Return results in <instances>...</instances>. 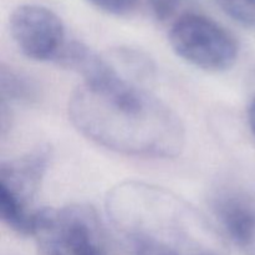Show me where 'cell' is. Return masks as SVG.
I'll use <instances>...</instances> for the list:
<instances>
[{
    "label": "cell",
    "instance_id": "obj_1",
    "mask_svg": "<svg viewBox=\"0 0 255 255\" xmlns=\"http://www.w3.org/2000/svg\"><path fill=\"white\" fill-rule=\"evenodd\" d=\"M69 117L85 137L126 156L174 158L186 144L178 115L117 70L79 85L70 96Z\"/></svg>",
    "mask_w": 255,
    "mask_h": 255
},
{
    "label": "cell",
    "instance_id": "obj_2",
    "mask_svg": "<svg viewBox=\"0 0 255 255\" xmlns=\"http://www.w3.org/2000/svg\"><path fill=\"white\" fill-rule=\"evenodd\" d=\"M106 209L132 255H179L182 243L216 236L211 222L196 207L146 182L117 184L109 192Z\"/></svg>",
    "mask_w": 255,
    "mask_h": 255
},
{
    "label": "cell",
    "instance_id": "obj_3",
    "mask_svg": "<svg viewBox=\"0 0 255 255\" xmlns=\"http://www.w3.org/2000/svg\"><path fill=\"white\" fill-rule=\"evenodd\" d=\"M31 236L44 255H106L99 217L84 204L37 209Z\"/></svg>",
    "mask_w": 255,
    "mask_h": 255
},
{
    "label": "cell",
    "instance_id": "obj_4",
    "mask_svg": "<svg viewBox=\"0 0 255 255\" xmlns=\"http://www.w3.org/2000/svg\"><path fill=\"white\" fill-rule=\"evenodd\" d=\"M168 39L181 59L204 71H227L238 59L236 37L206 15L186 14L177 19Z\"/></svg>",
    "mask_w": 255,
    "mask_h": 255
},
{
    "label": "cell",
    "instance_id": "obj_5",
    "mask_svg": "<svg viewBox=\"0 0 255 255\" xmlns=\"http://www.w3.org/2000/svg\"><path fill=\"white\" fill-rule=\"evenodd\" d=\"M49 164V151L36 149L0 166V217L20 236H31L36 211L31 206Z\"/></svg>",
    "mask_w": 255,
    "mask_h": 255
},
{
    "label": "cell",
    "instance_id": "obj_6",
    "mask_svg": "<svg viewBox=\"0 0 255 255\" xmlns=\"http://www.w3.org/2000/svg\"><path fill=\"white\" fill-rule=\"evenodd\" d=\"M9 29L20 52L34 61L56 60L66 44L61 17L42 5L17 6L10 15Z\"/></svg>",
    "mask_w": 255,
    "mask_h": 255
},
{
    "label": "cell",
    "instance_id": "obj_7",
    "mask_svg": "<svg viewBox=\"0 0 255 255\" xmlns=\"http://www.w3.org/2000/svg\"><path fill=\"white\" fill-rule=\"evenodd\" d=\"M216 213L234 243L247 255H255V196L231 192L221 199Z\"/></svg>",
    "mask_w": 255,
    "mask_h": 255
},
{
    "label": "cell",
    "instance_id": "obj_8",
    "mask_svg": "<svg viewBox=\"0 0 255 255\" xmlns=\"http://www.w3.org/2000/svg\"><path fill=\"white\" fill-rule=\"evenodd\" d=\"M109 61L127 81L141 86L154 77L153 61L148 55L132 47H117L111 50Z\"/></svg>",
    "mask_w": 255,
    "mask_h": 255
},
{
    "label": "cell",
    "instance_id": "obj_9",
    "mask_svg": "<svg viewBox=\"0 0 255 255\" xmlns=\"http://www.w3.org/2000/svg\"><path fill=\"white\" fill-rule=\"evenodd\" d=\"M2 100L11 101H31L36 96V87L27 76L12 70L11 67L1 66L0 72Z\"/></svg>",
    "mask_w": 255,
    "mask_h": 255
},
{
    "label": "cell",
    "instance_id": "obj_10",
    "mask_svg": "<svg viewBox=\"0 0 255 255\" xmlns=\"http://www.w3.org/2000/svg\"><path fill=\"white\" fill-rule=\"evenodd\" d=\"M219 9L244 26H255V0H214Z\"/></svg>",
    "mask_w": 255,
    "mask_h": 255
},
{
    "label": "cell",
    "instance_id": "obj_11",
    "mask_svg": "<svg viewBox=\"0 0 255 255\" xmlns=\"http://www.w3.org/2000/svg\"><path fill=\"white\" fill-rule=\"evenodd\" d=\"M101 11L114 16H128L139 5V0H87Z\"/></svg>",
    "mask_w": 255,
    "mask_h": 255
},
{
    "label": "cell",
    "instance_id": "obj_12",
    "mask_svg": "<svg viewBox=\"0 0 255 255\" xmlns=\"http://www.w3.org/2000/svg\"><path fill=\"white\" fill-rule=\"evenodd\" d=\"M181 0H149L153 14L159 20H166L176 11Z\"/></svg>",
    "mask_w": 255,
    "mask_h": 255
},
{
    "label": "cell",
    "instance_id": "obj_13",
    "mask_svg": "<svg viewBox=\"0 0 255 255\" xmlns=\"http://www.w3.org/2000/svg\"><path fill=\"white\" fill-rule=\"evenodd\" d=\"M248 124L252 132H253V134L255 136V97L248 107Z\"/></svg>",
    "mask_w": 255,
    "mask_h": 255
},
{
    "label": "cell",
    "instance_id": "obj_14",
    "mask_svg": "<svg viewBox=\"0 0 255 255\" xmlns=\"http://www.w3.org/2000/svg\"><path fill=\"white\" fill-rule=\"evenodd\" d=\"M166 255H177V254H166Z\"/></svg>",
    "mask_w": 255,
    "mask_h": 255
},
{
    "label": "cell",
    "instance_id": "obj_15",
    "mask_svg": "<svg viewBox=\"0 0 255 255\" xmlns=\"http://www.w3.org/2000/svg\"><path fill=\"white\" fill-rule=\"evenodd\" d=\"M203 255H213V254H203Z\"/></svg>",
    "mask_w": 255,
    "mask_h": 255
}]
</instances>
